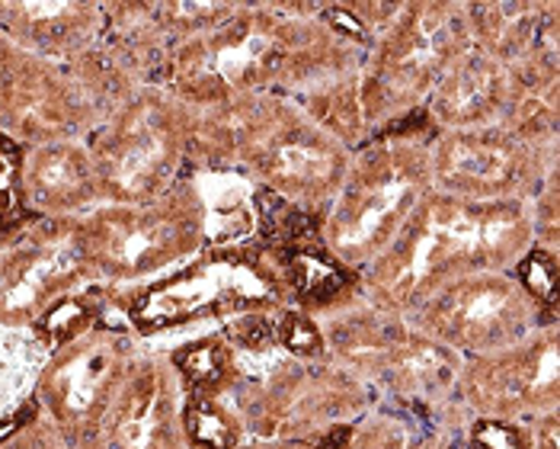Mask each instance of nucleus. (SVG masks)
<instances>
[{"instance_id":"6","label":"nucleus","mask_w":560,"mask_h":449,"mask_svg":"<svg viewBox=\"0 0 560 449\" xmlns=\"http://www.w3.org/2000/svg\"><path fill=\"white\" fill-rule=\"evenodd\" d=\"M417 171L400 164H372L352 180L330 219V244L343 257H369L404 222L417 199Z\"/></svg>"},{"instance_id":"27","label":"nucleus","mask_w":560,"mask_h":449,"mask_svg":"<svg viewBox=\"0 0 560 449\" xmlns=\"http://www.w3.org/2000/svg\"><path fill=\"white\" fill-rule=\"evenodd\" d=\"M26 58H30V51H23L20 45L13 43V39L0 30V100L7 96V90L13 88V81H16V74L23 71Z\"/></svg>"},{"instance_id":"4","label":"nucleus","mask_w":560,"mask_h":449,"mask_svg":"<svg viewBox=\"0 0 560 449\" xmlns=\"http://www.w3.org/2000/svg\"><path fill=\"white\" fill-rule=\"evenodd\" d=\"M90 158L103 203H151L171 189L183 161V135L171 103L141 93L90 133Z\"/></svg>"},{"instance_id":"24","label":"nucleus","mask_w":560,"mask_h":449,"mask_svg":"<svg viewBox=\"0 0 560 449\" xmlns=\"http://www.w3.org/2000/svg\"><path fill=\"white\" fill-rule=\"evenodd\" d=\"M276 337H279L282 347H289L292 354H302V357L320 354V334H317V327H314L307 318H302V314H285V318L279 321Z\"/></svg>"},{"instance_id":"20","label":"nucleus","mask_w":560,"mask_h":449,"mask_svg":"<svg viewBox=\"0 0 560 449\" xmlns=\"http://www.w3.org/2000/svg\"><path fill=\"white\" fill-rule=\"evenodd\" d=\"M183 434L202 449L234 447L231 417L209 395H189V402L183 407Z\"/></svg>"},{"instance_id":"10","label":"nucleus","mask_w":560,"mask_h":449,"mask_svg":"<svg viewBox=\"0 0 560 449\" xmlns=\"http://www.w3.org/2000/svg\"><path fill=\"white\" fill-rule=\"evenodd\" d=\"M0 30L23 51L65 65L90 51L106 33V7L100 3H0Z\"/></svg>"},{"instance_id":"1","label":"nucleus","mask_w":560,"mask_h":449,"mask_svg":"<svg viewBox=\"0 0 560 449\" xmlns=\"http://www.w3.org/2000/svg\"><path fill=\"white\" fill-rule=\"evenodd\" d=\"M135 359L138 354L129 334L103 321L48 354L33 399L68 449H90L96 444Z\"/></svg>"},{"instance_id":"9","label":"nucleus","mask_w":560,"mask_h":449,"mask_svg":"<svg viewBox=\"0 0 560 449\" xmlns=\"http://www.w3.org/2000/svg\"><path fill=\"white\" fill-rule=\"evenodd\" d=\"M176 414L167 369L138 357L90 449H173Z\"/></svg>"},{"instance_id":"25","label":"nucleus","mask_w":560,"mask_h":449,"mask_svg":"<svg viewBox=\"0 0 560 449\" xmlns=\"http://www.w3.org/2000/svg\"><path fill=\"white\" fill-rule=\"evenodd\" d=\"M475 444L480 449H528L522 430H518V427H510V424H500V421H483V424H477Z\"/></svg>"},{"instance_id":"14","label":"nucleus","mask_w":560,"mask_h":449,"mask_svg":"<svg viewBox=\"0 0 560 449\" xmlns=\"http://www.w3.org/2000/svg\"><path fill=\"white\" fill-rule=\"evenodd\" d=\"M340 158L334 148H327L314 135H289L279 145H272L266 158V174L279 186L302 193V196H320L334 177H337Z\"/></svg>"},{"instance_id":"7","label":"nucleus","mask_w":560,"mask_h":449,"mask_svg":"<svg viewBox=\"0 0 560 449\" xmlns=\"http://www.w3.org/2000/svg\"><path fill=\"white\" fill-rule=\"evenodd\" d=\"M427 324L439 337L462 347H503L528 327V302L506 279L475 276L439 292L427 312Z\"/></svg>"},{"instance_id":"16","label":"nucleus","mask_w":560,"mask_h":449,"mask_svg":"<svg viewBox=\"0 0 560 449\" xmlns=\"http://www.w3.org/2000/svg\"><path fill=\"white\" fill-rule=\"evenodd\" d=\"M48 347L36 337V331L3 327L0 324V421L13 417L23 404L20 395L36 389V379L43 372Z\"/></svg>"},{"instance_id":"3","label":"nucleus","mask_w":560,"mask_h":449,"mask_svg":"<svg viewBox=\"0 0 560 449\" xmlns=\"http://www.w3.org/2000/svg\"><path fill=\"white\" fill-rule=\"evenodd\" d=\"M522 241V219L510 206L432 203L430 212L407 228V238L382 267L378 286L394 299L430 286L448 269L497 264Z\"/></svg>"},{"instance_id":"17","label":"nucleus","mask_w":560,"mask_h":449,"mask_svg":"<svg viewBox=\"0 0 560 449\" xmlns=\"http://www.w3.org/2000/svg\"><path fill=\"white\" fill-rule=\"evenodd\" d=\"M555 385H558V362H555V347L548 344L541 354L500 362L497 372H490L487 395L493 404L538 402L541 392H548V399H551Z\"/></svg>"},{"instance_id":"26","label":"nucleus","mask_w":560,"mask_h":449,"mask_svg":"<svg viewBox=\"0 0 560 449\" xmlns=\"http://www.w3.org/2000/svg\"><path fill=\"white\" fill-rule=\"evenodd\" d=\"M228 337L237 341L241 347L259 350V347H266V344L276 341V327H272V321H266V318H241V321H234V324L228 327Z\"/></svg>"},{"instance_id":"19","label":"nucleus","mask_w":560,"mask_h":449,"mask_svg":"<svg viewBox=\"0 0 560 449\" xmlns=\"http://www.w3.org/2000/svg\"><path fill=\"white\" fill-rule=\"evenodd\" d=\"M173 369L192 389V395H212L228 379V350L215 341L189 344L173 354Z\"/></svg>"},{"instance_id":"12","label":"nucleus","mask_w":560,"mask_h":449,"mask_svg":"<svg viewBox=\"0 0 560 449\" xmlns=\"http://www.w3.org/2000/svg\"><path fill=\"white\" fill-rule=\"evenodd\" d=\"M435 174L458 193L493 196L510 189L522 174V154L506 135H455L435 154Z\"/></svg>"},{"instance_id":"5","label":"nucleus","mask_w":560,"mask_h":449,"mask_svg":"<svg viewBox=\"0 0 560 449\" xmlns=\"http://www.w3.org/2000/svg\"><path fill=\"white\" fill-rule=\"evenodd\" d=\"M93 283L78 219H30L0 241V324L33 331L55 302Z\"/></svg>"},{"instance_id":"2","label":"nucleus","mask_w":560,"mask_h":449,"mask_svg":"<svg viewBox=\"0 0 560 449\" xmlns=\"http://www.w3.org/2000/svg\"><path fill=\"white\" fill-rule=\"evenodd\" d=\"M93 283H138L199 247V216L179 196L100 203L78 216Z\"/></svg>"},{"instance_id":"22","label":"nucleus","mask_w":560,"mask_h":449,"mask_svg":"<svg viewBox=\"0 0 560 449\" xmlns=\"http://www.w3.org/2000/svg\"><path fill=\"white\" fill-rule=\"evenodd\" d=\"M0 449H68L61 440V434L48 424L39 411V404L30 411V417H23L7 437H0Z\"/></svg>"},{"instance_id":"15","label":"nucleus","mask_w":560,"mask_h":449,"mask_svg":"<svg viewBox=\"0 0 560 449\" xmlns=\"http://www.w3.org/2000/svg\"><path fill=\"white\" fill-rule=\"evenodd\" d=\"M500 100H503L500 68L483 55H471L465 58V65L452 71V78L439 90L435 116L445 123H475L487 113H493Z\"/></svg>"},{"instance_id":"11","label":"nucleus","mask_w":560,"mask_h":449,"mask_svg":"<svg viewBox=\"0 0 560 449\" xmlns=\"http://www.w3.org/2000/svg\"><path fill=\"white\" fill-rule=\"evenodd\" d=\"M237 273H241V267H234V264H212V267L173 273L167 279H161L158 286L138 292L129 302H122V309L138 331H158L167 324L189 321L202 312H215L224 306H241L231 299V276H237Z\"/></svg>"},{"instance_id":"8","label":"nucleus","mask_w":560,"mask_h":449,"mask_svg":"<svg viewBox=\"0 0 560 449\" xmlns=\"http://www.w3.org/2000/svg\"><path fill=\"white\" fill-rule=\"evenodd\" d=\"M103 203L84 138H61L23 151V206L33 219H78Z\"/></svg>"},{"instance_id":"13","label":"nucleus","mask_w":560,"mask_h":449,"mask_svg":"<svg viewBox=\"0 0 560 449\" xmlns=\"http://www.w3.org/2000/svg\"><path fill=\"white\" fill-rule=\"evenodd\" d=\"M455 51V23L448 13L442 10H427L420 16H413L390 45L388 51V78L394 88L417 90L430 81L432 74L442 68V61H448V55Z\"/></svg>"},{"instance_id":"21","label":"nucleus","mask_w":560,"mask_h":449,"mask_svg":"<svg viewBox=\"0 0 560 449\" xmlns=\"http://www.w3.org/2000/svg\"><path fill=\"white\" fill-rule=\"evenodd\" d=\"M516 276L518 283L525 286V292H528L535 302L555 309V302H558V267H555V257H551V254L532 251V254L518 264Z\"/></svg>"},{"instance_id":"18","label":"nucleus","mask_w":560,"mask_h":449,"mask_svg":"<svg viewBox=\"0 0 560 449\" xmlns=\"http://www.w3.org/2000/svg\"><path fill=\"white\" fill-rule=\"evenodd\" d=\"M289 269H292L299 296H302L304 302H311V306H324V302L337 299L346 286L352 283V276L337 261H330L317 244L302 247V251H292L289 254Z\"/></svg>"},{"instance_id":"23","label":"nucleus","mask_w":560,"mask_h":449,"mask_svg":"<svg viewBox=\"0 0 560 449\" xmlns=\"http://www.w3.org/2000/svg\"><path fill=\"white\" fill-rule=\"evenodd\" d=\"M528 10L532 7H510V3L506 7H493V13L487 16L493 43L500 45V48H506V51H513V48L525 43L522 36H528L532 23H535V16Z\"/></svg>"}]
</instances>
